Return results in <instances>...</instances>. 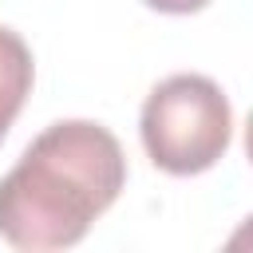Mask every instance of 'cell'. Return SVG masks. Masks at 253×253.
<instances>
[{
  "label": "cell",
  "instance_id": "obj_1",
  "mask_svg": "<svg viewBox=\"0 0 253 253\" xmlns=\"http://www.w3.org/2000/svg\"><path fill=\"white\" fill-rule=\"evenodd\" d=\"M123 186L126 154L103 123H51L0 178V237L24 253L71 249Z\"/></svg>",
  "mask_w": 253,
  "mask_h": 253
},
{
  "label": "cell",
  "instance_id": "obj_2",
  "mask_svg": "<svg viewBox=\"0 0 253 253\" xmlns=\"http://www.w3.org/2000/svg\"><path fill=\"white\" fill-rule=\"evenodd\" d=\"M138 134L146 158L174 174L190 178L221 162L233 142V107L225 91L198 71L166 75L142 103Z\"/></svg>",
  "mask_w": 253,
  "mask_h": 253
},
{
  "label": "cell",
  "instance_id": "obj_3",
  "mask_svg": "<svg viewBox=\"0 0 253 253\" xmlns=\"http://www.w3.org/2000/svg\"><path fill=\"white\" fill-rule=\"evenodd\" d=\"M36 83V63H32V47L24 43L20 32L0 24V142L8 134V126L16 123V115L24 111L28 95Z\"/></svg>",
  "mask_w": 253,
  "mask_h": 253
},
{
  "label": "cell",
  "instance_id": "obj_4",
  "mask_svg": "<svg viewBox=\"0 0 253 253\" xmlns=\"http://www.w3.org/2000/svg\"><path fill=\"white\" fill-rule=\"evenodd\" d=\"M142 4L154 12H166V16H190V12H202L210 0H142Z\"/></svg>",
  "mask_w": 253,
  "mask_h": 253
}]
</instances>
